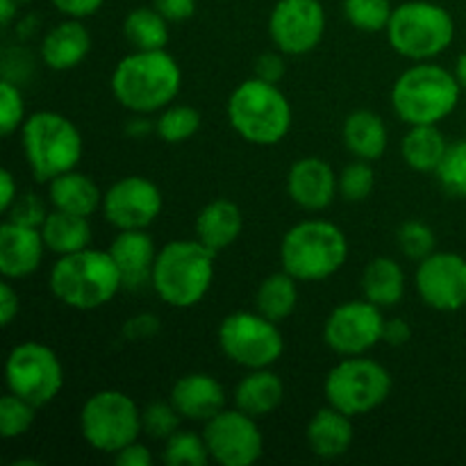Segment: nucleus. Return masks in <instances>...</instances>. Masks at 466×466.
Instances as JSON below:
<instances>
[{
	"instance_id": "obj_52",
	"label": "nucleus",
	"mask_w": 466,
	"mask_h": 466,
	"mask_svg": "<svg viewBox=\"0 0 466 466\" xmlns=\"http://www.w3.org/2000/svg\"><path fill=\"white\" fill-rule=\"evenodd\" d=\"M455 77H458L460 86L466 89V53L458 57V66H455Z\"/></svg>"
},
{
	"instance_id": "obj_21",
	"label": "nucleus",
	"mask_w": 466,
	"mask_h": 466,
	"mask_svg": "<svg viewBox=\"0 0 466 466\" xmlns=\"http://www.w3.org/2000/svg\"><path fill=\"white\" fill-rule=\"evenodd\" d=\"M171 403L176 405L182 419L209 421L226 405V391L208 373H189L173 385Z\"/></svg>"
},
{
	"instance_id": "obj_49",
	"label": "nucleus",
	"mask_w": 466,
	"mask_h": 466,
	"mask_svg": "<svg viewBox=\"0 0 466 466\" xmlns=\"http://www.w3.org/2000/svg\"><path fill=\"white\" fill-rule=\"evenodd\" d=\"M18 314V294L12 289L9 282L0 285V323L5 328L14 321V317Z\"/></svg>"
},
{
	"instance_id": "obj_37",
	"label": "nucleus",
	"mask_w": 466,
	"mask_h": 466,
	"mask_svg": "<svg viewBox=\"0 0 466 466\" xmlns=\"http://www.w3.org/2000/svg\"><path fill=\"white\" fill-rule=\"evenodd\" d=\"M435 173L449 194L466 198V141H455L446 148L444 159Z\"/></svg>"
},
{
	"instance_id": "obj_9",
	"label": "nucleus",
	"mask_w": 466,
	"mask_h": 466,
	"mask_svg": "<svg viewBox=\"0 0 466 466\" xmlns=\"http://www.w3.org/2000/svg\"><path fill=\"white\" fill-rule=\"evenodd\" d=\"M80 431L91 449L116 455L127 444L137 441L144 431L141 410L123 391H98L82 405Z\"/></svg>"
},
{
	"instance_id": "obj_5",
	"label": "nucleus",
	"mask_w": 466,
	"mask_h": 466,
	"mask_svg": "<svg viewBox=\"0 0 466 466\" xmlns=\"http://www.w3.org/2000/svg\"><path fill=\"white\" fill-rule=\"evenodd\" d=\"M228 121L248 144L273 146L289 132L291 105L278 85L250 77L230 94Z\"/></svg>"
},
{
	"instance_id": "obj_13",
	"label": "nucleus",
	"mask_w": 466,
	"mask_h": 466,
	"mask_svg": "<svg viewBox=\"0 0 466 466\" xmlns=\"http://www.w3.org/2000/svg\"><path fill=\"white\" fill-rule=\"evenodd\" d=\"M203 437L209 458L221 466H250L264 453V437L255 417L241 410H221L205 421Z\"/></svg>"
},
{
	"instance_id": "obj_24",
	"label": "nucleus",
	"mask_w": 466,
	"mask_h": 466,
	"mask_svg": "<svg viewBox=\"0 0 466 466\" xmlns=\"http://www.w3.org/2000/svg\"><path fill=\"white\" fill-rule=\"evenodd\" d=\"M241 226L244 218L237 203L226 198L212 200L196 218V239L203 241L214 253H221L235 244L237 237L241 235Z\"/></svg>"
},
{
	"instance_id": "obj_1",
	"label": "nucleus",
	"mask_w": 466,
	"mask_h": 466,
	"mask_svg": "<svg viewBox=\"0 0 466 466\" xmlns=\"http://www.w3.org/2000/svg\"><path fill=\"white\" fill-rule=\"evenodd\" d=\"M182 86V71L167 50H135L112 73L114 98L126 109L150 114L168 107Z\"/></svg>"
},
{
	"instance_id": "obj_36",
	"label": "nucleus",
	"mask_w": 466,
	"mask_h": 466,
	"mask_svg": "<svg viewBox=\"0 0 466 466\" xmlns=\"http://www.w3.org/2000/svg\"><path fill=\"white\" fill-rule=\"evenodd\" d=\"M344 14L358 30L380 32L387 30L394 9L390 0H344Z\"/></svg>"
},
{
	"instance_id": "obj_15",
	"label": "nucleus",
	"mask_w": 466,
	"mask_h": 466,
	"mask_svg": "<svg viewBox=\"0 0 466 466\" xmlns=\"http://www.w3.org/2000/svg\"><path fill=\"white\" fill-rule=\"evenodd\" d=\"M268 32L282 53H309L321 44L326 32L323 5L319 0H278L268 18Z\"/></svg>"
},
{
	"instance_id": "obj_40",
	"label": "nucleus",
	"mask_w": 466,
	"mask_h": 466,
	"mask_svg": "<svg viewBox=\"0 0 466 466\" xmlns=\"http://www.w3.org/2000/svg\"><path fill=\"white\" fill-rule=\"evenodd\" d=\"M399 244L403 253L412 259H426L435 253V232L423 221H408L399 230Z\"/></svg>"
},
{
	"instance_id": "obj_35",
	"label": "nucleus",
	"mask_w": 466,
	"mask_h": 466,
	"mask_svg": "<svg viewBox=\"0 0 466 466\" xmlns=\"http://www.w3.org/2000/svg\"><path fill=\"white\" fill-rule=\"evenodd\" d=\"M36 410H39L36 405L12 391L5 394L0 399V435L3 440H16V437L25 435L35 423Z\"/></svg>"
},
{
	"instance_id": "obj_12",
	"label": "nucleus",
	"mask_w": 466,
	"mask_h": 466,
	"mask_svg": "<svg viewBox=\"0 0 466 466\" xmlns=\"http://www.w3.org/2000/svg\"><path fill=\"white\" fill-rule=\"evenodd\" d=\"M7 390L21 399L44 408L57 399L64 385V371L53 349L36 341L14 346L5 364Z\"/></svg>"
},
{
	"instance_id": "obj_47",
	"label": "nucleus",
	"mask_w": 466,
	"mask_h": 466,
	"mask_svg": "<svg viewBox=\"0 0 466 466\" xmlns=\"http://www.w3.org/2000/svg\"><path fill=\"white\" fill-rule=\"evenodd\" d=\"M114 460H116L118 466H150L153 464V455H150V451L146 449L144 444H137V441H132V444H127L126 449L118 451V453L114 455Z\"/></svg>"
},
{
	"instance_id": "obj_53",
	"label": "nucleus",
	"mask_w": 466,
	"mask_h": 466,
	"mask_svg": "<svg viewBox=\"0 0 466 466\" xmlns=\"http://www.w3.org/2000/svg\"><path fill=\"white\" fill-rule=\"evenodd\" d=\"M148 130H150V123H146L144 118H135V121L130 123V127H127V132H130V135H135V137L144 135V132H148Z\"/></svg>"
},
{
	"instance_id": "obj_51",
	"label": "nucleus",
	"mask_w": 466,
	"mask_h": 466,
	"mask_svg": "<svg viewBox=\"0 0 466 466\" xmlns=\"http://www.w3.org/2000/svg\"><path fill=\"white\" fill-rule=\"evenodd\" d=\"M16 9H18V0H0V23H3L5 27L12 23Z\"/></svg>"
},
{
	"instance_id": "obj_25",
	"label": "nucleus",
	"mask_w": 466,
	"mask_h": 466,
	"mask_svg": "<svg viewBox=\"0 0 466 466\" xmlns=\"http://www.w3.org/2000/svg\"><path fill=\"white\" fill-rule=\"evenodd\" d=\"M48 198L55 205V209L86 218L96 209L103 208V194H100L98 185L85 173H77L76 168L48 182Z\"/></svg>"
},
{
	"instance_id": "obj_6",
	"label": "nucleus",
	"mask_w": 466,
	"mask_h": 466,
	"mask_svg": "<svg viewBox=\"0 0 466 466\" xmlns=\"http://www.w3.org/2000/svg\"><path fill=\"white\" fill-rule=\"evenodd\" d=\"M460 82L437 64H417L396 80L391 105L400 121L410 126H437L449 116L460 100Z\"/></svg>"
},
{
	"instance_id": "obj_23",
	"label": "nucleus",
	"mask_w": 466,
	"mask_h": 466,
	"mask_svg": "<svg viewBox=\"0 0 466 466\" xmlns=\"http://www.w3.org/2000/svg\"><path fill=\"white\" fill-rule=\"evenodd\" d=\"M349 414L339 412L337 408L319 410L308 423V444L314 455L323 460L341 458L353 444V423Z\"/></svg>"
},
{
	"instance_id": "obj_29",
	"label": "nucleus",
	"mask_w": 466,
	"mask_h": 466,
	"mask_svg": "<svg viewBox=\"0 0 466 466\" xmlns=\"http://www.w3.org/2000/svg\"><path fill=\"white\" fill-rule=\"evenodd\" d=\"M364 299L378 308H391L405 294V276L399 262L391 258H376L369 262L362 276Z\"/></svg>"
},
{
	"instance_id": "obj_50",
	"label": "nucleus",
	"mask_w": 466,
	"mask_h": 466,
	"mask_svg": "<svg viewBox=\"0 0 466 466\" xmlns=\"http://www.w3.org/2000/svg\"><path fill=\"white\" fill-rule=\"evenodd\" d=\"M16 198L18 194H16V182H14V176L7 171V168H3V171H0V209L7 214Z\"/></svg>"
},
{
	"instance_id": "obj_54",
	"label": "nucleus",
	"mask_w": 466,
	"mask_h": 466,
	"mask_svg": "<svg viewBox=\"0 0 466 466\" xmlns=\"http://www.w3.org/2000/svg\"><path fill=\"white\" fill-rule=\"evenodd\" d=\"M18 3H30V0H18Z\"/></svg>"
},
{
	"instance_id": "obj_39",
	"label": "nucleus",
	"mask_w": 466,
	"mask_h": 466,
	"mask_svg": "<svg viewBox=\"0 0 466 466\" xmlns=\"http://www.w3.org/2000/svg\"><path fill=\"white\" fill-rule=\"evenodd\" d=\"M373 187H376V173H373L371 164L367 159L349 164L344 171L339 173V194L346 200H364L371 196Z\"/></svg>"
},
{
	"instance_id": "obj_46",
	"label": "nucleus",
	"mask_w": 466,
	"mask_h": 466,
	"mask_svg": "<svg viewBox=\"0 0 466 466\" xmlns=\"http://www.w3.org/2000/svg\"><path fill=\"white\" fill-rule=\"evenodd\" d=\"M50 3H53L59 12L66 14L68 18H85L98 12L100 5H103L105 0H50Z\"/></svg>"
},
{
	"instance_id": "obj_4",
	"label": "nucleus",
	"mask_w": 466,
	"mask_h": 466,
	"mask_svg": "<svg viewBox=\"0 0 466 466\" xmlns=\"http://www.w3.org/2000/svg\"><path fill=\"white\" fill-rule=\"evenodd\" d=\"M349 259L346 235L330 221L309 218L285 235L280 246L282 271L296 280L317 282L335 276Z\"/></svg>"
},
{
	"instance_id": "obj_26",
	"label": "nucleus",
	"mask_w": 466,
	"mask_h": 466,
	"mask_svg": "<svg viewBox=\"0 0 466 466\" xmlns=\"http://www.w3.org/2000/svg\"><path fill=\"white\" fill-rule=\"evenodd\" d=\"M285 396V385L280 378L268 369H250L246 378H241L239 385L235 387V405L241 412L250 417H267Z\"/></svg>"
},
{
	"instance_id": "obj_22",
	"label": "nucleus",
	"mask_w": 466,
	"mask_h": 466,
	"mask_svg": "<svg viewBox=\"0 0 466 466\" xmlns=\"http://www.w3.org/2000/svg\"><path fill=\"white\" fill-rule=\"evenodd\" d=\"M91 36L80 18H68L48 32L41 41V59L53 71L76 68L89 55Z\"/></svg>"
},
{
	"instance_id": "obj_45",
	"label": "nucleus",
	"mask_w": 466,
	"mask_h": 466,
	"mask_svg": "<svg viewBox=\"0 0 466 466\" xmlns=\"http://www.w3.org/2000/svg\"><path fill=\"white\" fill-rule=\"evenodd\" d=\"M155 9L168 23H182L194 16L196 0H155Z\"/></svg>"
},
{
	"instance_id": "obj_11",
	"label": "nucleus",
	"mask_w": 466,
	"mask_h": 466,
	"mask_svg": "<svg viewBox=\"0 0 466 466\" xmlns=\"http://www.w3.org/2000/svg\"><path fill=\"white\" fill-rule=\"evenodd\" d=\"M218 344L232 362L246 369H268L285 350L276 321L259 312H235L223 319Z\"/></svg>"
},
{
	"instance_id": "obj_2",
	"label": "nucleus",
	"mask_w": 466,
	"mask_h": 466,
	"mask_svg": "<svg viewBox=\"0 0 466 466\" xmlns=\"http://www.w3.org/2000/svg\"><path fill=\"white\" fill-rule=\"evenodd\" d=\"M123 287L109 250H77L62 255L50 271V291L66 308L89 312L107 305Z\"/></svg>"
},
{
	"instance_id": "obj_41",
	"label": "nucleus",
	"mask_w": 466,
	"mask_h": 466,
	"mask_svg": "<svg viewBox=\"0 0 466 466\" xmlns=\"http://www.w3.org/2000/svg\"><path fill=\"white\" fill-rule=\"evenodd\" d=\"M23 126V96L14 82H0V132L5 137L12 135Z\"/></svg>"
},
{
	"instance_id": "obj_44",
	"label": "nucleus",
	"mask_w": 466,
	"mask_h": 466,
	"mask_svg": "<svg viewBox=\"0 0 466 466\" xmlns=\"http://www.w3.org/2000/svg\"><path fill=\"white\" fill-rule=\"evenodd\" d=\"M285 59L278 53H264L259 55L258 62H255V77L264 82H271V85H278V82L285 77Z\"/></svg>"
},
{
	"instance_id": "obj_33",
	"label": "nucleus",
	"mask_w": 466,
	"mask_h": 466,
	"mask_svg": "<svg viewBox=\"0 0 466 466\" xmlns=\"http://www.w3.org/2000/svg\"><path fill=\"white\" fill-rule=\"evenodd\" d=\"M200 130V112L189 105H173L164 107L159 118L155 121V132L167 144H182L191 139Z\"/></svg>"
},
{
	"instance_id": "obj_3",
	"label": "nucleus",
	"mask_w": 466,
	"mask_h": 466,
	"mask_svg": "<svg viewBox=\"0 0 466 466\" xmlns=\"http://www.w3.org/2000/svg\"><path fill=\"white\" fill-rule=\"evenodd\" d=\"M214 258L198 239H177L157 250L150 285L171 308H194L209 291L214 280Z\"/></svg>"
},
{
	"instance_id": "obj_31",
	"label": "nucleus",
	"mask_w": 466,
	"mask_h": 466,
	"mask_svg": "<svg viewBox=\"0 0 466 466\" xmlns=\"http://www.w3.org/2000/svg\"><path fill=\"white\" fill-rule=\"evenodd\" d=\"M258 312L271 321H285L299 303L296 278L287 271L273 273L259 285L258 289Z\"/></svg>"
},
{
	"instance_id": "obj_43",
	"label": "nucleus",
	"mask_w": 466,
	"mask_h": 466,
	"mask_svg": "<svg viewBox=\"0 0 466 466\" xmlns=\"http://www.w3.org/2000/svg\"><path fill=\"white\" fill-rule=\"evenodd\" d=\"M159 328L162 326H159V319L155 317V314H137V317H132L130 321L123 326V335L130 341H141L157 335Z\"/></svg>"
},
{
	"instance_id": "obj_18",
	"label": "nucleus",
	"mask_w": 466,
	"mask_h": 466,
	"mask_svg": "<svg viewBox=\"0 0 466 466\" xmlns=\"http://www.w3.org/2000/svg\"><path fill=\"white\" fill-rule=\"evenodd\" d=\"M287 191L291 200L305 209H326L339 191V177L321 157H303L289 168Z\"/></svg>"
},
{
	"instance_id": "obj_14",
	"label": "nucleus",
	"mask_w": 466,
	"mask_h": 466,
	"mask_svg": "<svg viewBox=\"0 0 466 466\" xmlns=\"http://www.w3.org/2000/svg\"><path fill=\"white\" fill-rule=\"evenodd\" d=\"M385 319L378 305L371 300H350L332 309L323 328V339L335 353L344 358L364 355L378 341H382Z\"/></svg>"
},
{
	"instance_id": "obj_27",
	"label": "nucleus",
	"mask_w": 466,
	"mask_h": 466,
	"mask_svg": "<svg viewBox=\"0 0 466 466\" xmlns=\"http://www.w3.org/2000/svg\"><path fill=\"white\" fill-rule=\"evenodd\" d=\"M41 237L46 241V248L53 250L59 258L85 250L91 244L89 218L55 209L46 217L44 226H41Z\"/></svg>"
},
{
	"instance_id": "obj_48",
	"label": "nucleus",
	"mask_w": 466,
	"mask_h": 466,
	"mask_svg": "<svg viewBox=\"0 0 466 466\" xmlns=\"http://www.w3.org/2000/svg\"><path fill=\"white\" fill-rule=\"evenodd\" d=\"M412 339V328L405 319H390L382 328V341L390 346H405Z\"/></svg>"
},
{
	"instance_id": "obj_16",
	"label": "nucleus",
	"mask_w": 466,
	"mask_h": 466,
	"mask_svg": "<svg viewBox=\"0 0 466 466\" xmlns=\"http://www.w3.org/2000/svg\"><path fill=\"white\" fill-rule=\"evenodd\" d=\"M162 191L146 177L130 176L103 194V214L118 230H146L162 212Z\"/></svg>"
},
{
	"instance_id": "obj_42",
	"label": "nucleus",
	"mask_w": 466,
	"mask_h": 466,
	"mask_svg": "<svg viewBox=\"0 0 466 466\" xmlns=\"http://www.w3.org/2000/svg\"><path fill=\"white\" fill-rule=\"evenodd\" d=\"M7 217H9V221L21 223V226L41 228L44 226L46 217H48V212H46L41 198H36L35 194H25V196H18V198L14 200V205L9 208Z\"/></svg>"
},
{
	"instance_id": "obj_30",
	"label": "nucleus",
	"mask_w": 466,
	"mask_h": 466,
	"mask_svg": "<svg viewBox=\"0 0 466 466\" xmlns=\"http://www.w3.org/2000/svg\"><path fill=\"white\" fill-rule=\"evenodd\" d=\"M446 144L444 135L437 130V126H412V130L403 139V157L414 171L431 173L437 171L444 159Z\"/></svg>"
},
{
	"instance_id": "obj_28",
	"label": "nucleus",
	"mask_w": 466,
	"mask_h": 466,
	"mask_svg": "<svg viewBox=\"0 0 466 466\" xmlns=\"http://www.w3.org/2000/svg\"><path fill=\"white\" fill-rule=\"evenodd\" d=\"M344 144L355 157L373 159L382 157L387 150V127L376 112L358 109L344 123Z\"/></svg>"
},
{
	"instance_id": "obj_17",
	"label": "nucleus",
	"mask_w": 466,
	"mask_h": 466,
	"mask_svg": "<svg viewBox=\"0 0 466 466\" xmlns=\"http://www.w3.org/2000/svg\"><path fill=\"white\" fill-rule=\"evenodd\" d=\"M414 282L428 308L440 312H458L466 305V259L462 255H428L419 264Z\"/></svg>"
},
{
	"instance_id": "obj_7",
	"label": "nucleus",
	"mask_w": 466,
	"mask_h": 466,
	"mask_svg": "<svg viewBox=\"0 0 466 466\" xmlns=\"http://www.w3.org/2000/svg\"><path fill=\"white\" fill-rule=\"evenodd\" d=\"M27 167L39 182L73 171L82 157L80 130L57 112H36L21 126Z\"/></svg>"
},
{
	"instance_id": "obj_20",
	"label": "nucleus",
	"mask_w": 466,
	"mask_h": 466,
	"mask_svg": "<svg viewBox=\"0 0 466 466\" xmlns=\"http://www.w3.org/2000/svg\"><path fill=\"white\" fill-rule=\"evenodd\" d=\"M109 255H112L114 262H116L123 287L139 289L141 285H146V282L153 278L157 250H155L153 239H150L144 230L118 232L116 239L109 246Z\"/></svg>"
},
{
	"instance_id": "obj_32",
	"label": "nucleus",
	"mask_w": 466,
	"mask_h": 466,
	"mask_svg": "<svg viewBox=\"0 0 466 466\" xmlns=\"http://www.w3.org/2000/svg\"><path fill=\"white\" fill-rule=\"evenodd\" d=\"M123 35L137 50H162L168 44V21L157 9L139 7L126 16Z\"/></svg>"
},
{
	"instance_id": "obj_8",
	"label": "nucleus",
	"mask_w": 466,
	"mask_h": 466,
	"mask_svg": "<svg viewBox=\"0 0 466 466\" xmlns=\"http://www.w3.org/2000/svg\"><path fill=\"white\" fill-rule=\"evenodd\" d=\"M391 48L408 59H431L444 53L455 36L453 16L426 0H410L394 9L387 25Z\"/></svg>"
},
{
	"instance_id": "obj_19",
	"label": "nucleus",
	"mask_w": 466,
	"mask_h": 466,
	"mask_svg": "<svg viewBox=\"0 0 466 466\" xmlns=\"http://www.w3.org/2000/svg\"><path fill=\"white\" fill-rule=\"evenodd\" d=\"M46 241L41 228L5 221L0 226V273L5 278H25L39 268Z\"/></svg>"
},
{
	"instance_id": "obj_38",
	"label": "nucleus",
	"mask_w": 466,
	"mask_h": 466,
	"mask_svg": "<svg viewBox=\"0 0 466 466\" xmlns=\"http://www.w3.org/2000/svg\"><path fill=\"white\" fill-rule=\"evenodd\" d=\"M180 419L182 414L177 412L171 400L168 403L157 400L141 410V426H144L146 435H150L153 440H168L171 435H176L180 428Z\"/></svg>"
},
{
	"instance_id": "obj_10",
	"label": "nucleus",
	"mask_w": 466,
	"mask_h": 466,
	"mask_svg": "<svg viewBox=\"0 0 466 466\" xmlns=\"http://www.w3.org/2000/svg\"><path fill=\"white\" fill-rule=\"evenodd\" d=\"M323 390L328 405L349 417H362L385 403L391 391V376L382 364L353 355L328 373Z\"/></svg>"
},
{
	"instance_id": "obj_34",
	"label": "nucleus",
	"mask_w": 466,
	"mask_h": 466,
	"mask_svg": "<svg viewBox=\"0 0 466 466\" xmlns=\"http://www.w3.org/2000/svg\"><path fill=\"white\" fill-rule=\"evenodd\" d=\"M162 460L168 466H205L209 462V449L205 444V437L194 432L177 431L171 435L164 446Z\"/></svg>"
}]
</instances>
